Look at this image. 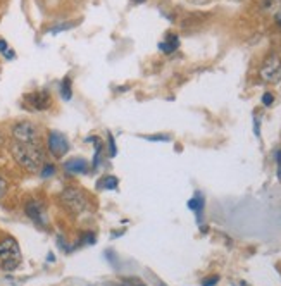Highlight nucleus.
<instances>
[{
	"mask_svg": "<svg viewBox=\"0 0 281 286\" xmlns=\"http://www.w3.org/2000/svg\"><path fill=\"white\" fill-rule=\"evenodd\" d=\"M11 154H13L14 160L19 166L31 172L40 171L43 164H45V159H43L45 155H43L40 143H19L13 140V143H11Z\"/></svg>",
	"mask_w": 281,
	"mask_h": 286,
	"instance_id": "1",
	"label": "nucleus"
},
{
	"mask_svg": "<svg viewBox=\"0 0 281 286\" xmlns=\"http://www.w3.org/2000/svg\"><path fill=\"white\" fill-rule=\"evenodd\" d=\"M23 260L21 248L14 238H6L0 241V269L16 271Z\"/></svg>",
	"mask_w": 281,
	"mask_h": 286,
	"instance_id": "2",
	"label": "nucleus"
},
{
	"mask_svg": "<svg viewBox=\"0 0 281 286\" xmlns=\"http://www.w3.org/2000/svg\"><path fill=\"white\" fill-rule=\"evenodd\" d=\"M61 204L74 216H79L88 209L86 195L79 188H66L61 193Z\"/></svg>",
	"mask_w": 281,
	"mask_h": 286,
	"instance_id": "3",
	"label": "nucleus"
},
{
	"mask_svg": "<svg viewBox=\"0 0 281 286\" xmlns=\"http://www.w3.org/2000/svg\"><path fill=\"white\" fill-rule=\"evenodd\" d=\"M14 142L19 143H40V135L38 130L33 123L30 121H21V123H16L11 130Z\"/></svg>",
	"mask_w": 281,
	"mask_h": 286,
	"instance_id": "4",
	"label": "nucleus"
},
{
	"mask_svg": "<svg viewBox=\"0 0 281 286\" xmlns=\"http://www.w3.org/2000/svg\"><path fill=\"white\" fill-rule=\"evenodd\" d=\"M259 76L264 83H269V84H274L279 81L281 79V57L278 54H271L266 60H264Z\"/></svg>",
	"mask_w": 281,
	"mask_h": 286,
	"instance_id": "5",
	"label": "nucleus"
},
{
	"mask_svg": "<svg viewBox=\"0 0 281 286\" xmlns=\"http://www.w3.org/2000/svg\"><path fill=\"white\" fill-rule=\"evenodd\" d=\"M47 147H49L50 154L55 159H62L67 154V150H69V142H67V138L61 131H50L49 138H47Z\"/></svg>",
	"mask_w": 281,
	"mask_h": 286,
	"instance_id": "6",
	"label": "nucleus"
},
{
	"mask_svg": "<svg viewBox=\"0 0 281 286\" xmlns=\"http://www.w3.org/2000/svg\"><path fill=\"white\" fill-rule=\"evenodd\" d=\"M25 104L31 111H47L52 104V97L49 91H31L25 95Z\"/></svg>",
	"mask_w": 281,
	"mask_h": 286,
	"instance_id": "7",
	"label": "nucleus"
},
{
	"mask_svg": "<svg viewBox=\"0 0 281 286\" xmlns=\"http://www.w3.org/2000/svg\"><path fill=\"white\" fill-rule=\"evenodd\" d=\"M26 216L30 217L33 223H37L38 226H45V209L38 200H30L25 207Z\"/></svg>",
	"mask_w": 281,
	"mask_h": 286,
	"instance_id": "8",
	"label": "nucleus"
},
{
	"mask_svg": "<svg viewBox=\"0 0 281 286\" xmlns=\"http://www.w3.org/2000/svg\"><path fill=\"white\" fill-rule=\"evenodd\" d=\"M64 169L71 174H83L88 171V162L83 157H73V159L64 162Z\"/></svg>",
	"mask_w": 281,
	"mask_h": 286,
	"instance_id": "9",
	"label": "nucleus"
},
{
	"mask_svg": "<svg viewBox=\"0 0 281 286\" xmlns=\"http://www.w3.org/2000/svg\"><path fill=\"white\" fill-rule=\"evenodd\" d=\"M178 47H179V38L174 33H169L166 36V40L159 42V50L164 52V54H172Z\"/></svg>",
	"mask_w": 281,
	"mask_h": 286,
	"instance_id": "10",
	"label": "nucleus"
},
{
	"mask_svg": "<svg viewBox=\"0 0 281 286\" xmlns=\"http://www.w3.org/2000/svg\"><path fill=\"white\" fill-rule=\"evenodd\" d=\"M204 204H206V202H204L202 193L197 192L194 195V199L188 200V209H190V211H194L197 214V217H200V214L204 212Z\"/></svg>",
	"mask_w": 281,
	"mask_h": 286,
	"instance_id": "11",
	"label": "nucleus"
},
{
	"mask_svg": "<svg viewBox=\"0 0 281 286\" xmlns=\"http://www.w3.org/2000/svg\"><path fill=\"white\" fill-rule=\"evenodd\" d=\"M61 97L64 100H71L73 99V83H71V78L66 76V78L61 81Z\"/></svg>",
	"mask_w": 281,
	"mask_h": 286,
	"instance_id": "12",
	"label": "nucleus"
},
{
	"mask_svg": "<svg viewBox=\"0 0 281 286\" xmlns=\"http://www.w3.org/2000/svg\"><path fill=\"white\" fill-rule=\"evenodd\" d=\"M259 6L264 12H274L281 7V0H259Z\"/></svg>",
	"mask_w": 281,
	"mask_h": 286,
	"instance_id": "13",
	"label": "nucleus"
},
{
	"mask_svg": "<svg viewBox=\"0 0 281 286\" xmlns=\"http://www.w3.org/2000/svg\"><path fill=\"white\" fill-rule=\"evenodd\" d=\"M119 184V181L116 176H106L99 181V188H106V190H116Z\"/></svg>",
	"mask_w": 281,
	"mask_h": 286,
	"instance_id": "14",
	"label": "nucleus"
},
{
	"mask_svg": "<svg viewBox=\"0 0 281 286\" xmlns=\"http://www.w3.org/2000/svg\"><path fill=\"white\" fill-rule=\"evenodd\" d=\"M95 155H93V167H97L99 164H100V155H102V142H100V140L97 138V136H95Z\"/></svg>",
	"mask_w": 281,
	"mask_h": 286,
	"instance_id": "15",
	"label": "nucleus"
},
{
	"mask_svg": "<svg viewBox=\"0 0 281 286\" xmlns=\"http://www.w3.org/2000/svg\"><path fill=\"white\" fill-rule=\"evenodd\" d=\"M40 171H42V172H40V174H42V178H50V176L55 174V166H54V164L45 162Z\"/></svg>",
	"mask_w": 281,
	"mask_h": 286,
	"instance_id": "16",
	"label": "nucleus"
},
{
	"mask_svg": "<svg viewBox=\"0 0 281 286\" xmlns=\"http://www.w3.org/2000/svg\"><path fill=\"white\" fill-rule=\"evenodd\" d=\"M107 142H109V157H116V154H118V148H116V140L111 133H107Z\"/></svg>",
	"mask_w": 281,
	"mask_h": 286,
	"instance_id": "17",
	"label": "nucleus"
},
{
	"mask_svg": "<svg viewBox=\"0 0 281 286\" xmlns=\"http://www.w3.org/2000/svg\"><path fill=\"white\" fill-rule=\"evenodd\" d=\"M272 102H274V95L269 93V91H266V93L262 95V104H264L266 107H271Z\"/></svg>",
	"mask_w": 281,
	"mask_h": 286,
	"instance_id": "18",
	"label": "nucleus"
},
{
	"mask_svg": "<svg viewBox=\"0 0 281 286\" xmlns=\"http://www.w3.org/2000/svg\"><path fill=\"white\" fill-rule=\"evenodd\" d=\"M145 138L150 140V142H167L169 136L167 135H150V136H145Z\"/></svg>",
	"mask_w": 281,
	"mask_h": 286,
	"instance_id": "19",
	"label": "nucleus"
},
{
	"mask_svg": "<svg viewBox=\"0 0 281 286\" xmlns=\"http://www.w3.org/2000/svg\"><path fill=\"white\" fill-rule=\"evenodd\" d=\"M219 281V276H211V277H206V279L202 281V286H216Z\"/></svg>",
	"mask_w": 281,
	"mask_h": 286,
	"instance_id": "20",
	"label": "nucleus"
},
{
	"mask_svg": "<svg viewBox=\"0 0 281 286\" xmlns=\"http://www.w3.org/2000/svg\"><path fill=\"white\" fill-rule=\"evenodd\" d=\"M74 24L73 23H67V24H61V26H57V28H54L52 30V33H59V31H64V30H71Z\"/></svg>",
	"mask_w": 281,
	"mask_h": 286,
	"instance_id": "21",
	"label": "nucleus"
},
{
	"mask_svg": "<svg viewBox=\"0 0 281 286\" xmlns=\"http://www.w3.org/2000/svg\"><path fill=\"white\" fill-rule=\"evenodd\" d=\"M6 193H7V181L4 179L2 176H0V199H2Z\"/></svg>",
	"mask_w": 281,
	"mask_h": 286,
	"instance_id": "22",
	"label": "nucleus"
},
{
	"mask_svg": "<svg viewBox=\"0 0 281 286\" xmlns=\"http://www.w3.org/2000/svg\"><path fill=\"white\" fill-rule=\"evenodd\" d=\"M276 164H278V179L281 181V148L276 152Z\"/></svg>",
	"mask_w": 281,
	"mask_h": 286,
	"instance_id": "23",
	"label": "nucleus"
},
{
	"mask_svg": "<svg viewBox=\"0 0 281 286\" xmlns=\"http://www.w3.org/2000/svg\"><path fill=\"white\" fill-rule=\"evenodd\" d=\"M7 52H9V45H7V42H6V40H2V38H0V54H4V55H6Z\"/></svg>",
	"mask_w": 281,
	"mask_h": 286,
	"instance_id": "24",
	"label": "nucleus"
},
{
	"mask_svg": "<svg viewBox=\"0 0 281 286\" xmlns=\"http://www.w3.org/2000/svg\"><path fill=\"white\" fill-rule=\"evenodd\" d=\"M259 128H260V126H259V121H257V119H254V133H255L257 136L260 135V130H259Z\"/></svg>",
	"mask_w": 281,
	"mask_h": 286,
	"instance_id": "25",
	"label": "nucleus"
},
{
	"mask_svg": "<svg viewBox=\"0 0 281 286\" xmlns=\"http://www.w3.org/2000/svg\"><path fill=\"white\" fill-rule=\"evenodd\" d=\"M233 286H248L247 283H243V281H240V279H236V281H233L231 283Z\"/></svg>",
	"mask_w": 281,
	"mask_h": 286,
	"instance_id": "26",
	"label": "nucleus"
},
{
	"mask_svg": "<svg viewBox=\"0 0 281 286\" xmlns=\"http://www.w3.org/2000/svg\"><path fill=\"white\" fill-rule=\"evenodd\" d=\"M188 2H192V4H207L209 0H188Z\"/></svg>",
	"mask_w": 281,
	"mask_h": 286,
	"instance_id": "27",
	"label": "nucleus"
},
{
	"mask_svg": "<svg viewBox=\"0 0 281 286\" xmlns=\"http://www.w3.org/2000/svg\"><path fill=\"white\" fill-rule=\"evenodd\" d=\"M133 2H135V4H143L145 0H133Z\"/></svg>",
	"mask_w": 281,
	"mask_h": 286,
	"instance_id": "28",
	"label": "nucleus"
},
{
	"mask_svg": "<svg viewBox=\"0 0 281 286\" xmlns=\"http://www.w3.org/2000/svg\"><path fill=\"white\" fill-rule=\"evenodd\" d=\"M131 286H145V284H142V283H135V284H131Z\"/></svg>",
	"mask_w": 281,
	"mask_h": 286,
	"instance_id": "29",
	"label": "nucleus"
},
{
	"mask_svg": "<svg viewBox=\"0 0 281 286\" xmlns=\"http://www.w3.org/2000/svg\"><path fill=\"white\" fill-rule=\"evenodd\" d=\"M278 23H279V24H281V18H279V19H278Z\"/></svg>",
	"mask_w": 281,
	"mask_h": 286,
	"instance_id": "30",
	"label": "nucleus"
},
{
	"mask_svg": "<svg viewBox=\"0 0 281 286\" xmlns=\"http://www.w3.org/2000/svg\"><path fill=\"white\" fill-rule=\"evenodd\" d=\"M159 286H166V284H159Z\"/></svg>",
	"mask_w": 281,
	"mask_h": 286,
	"instance_id": "31",
	"label": "nucleus"
}]
</instances>
